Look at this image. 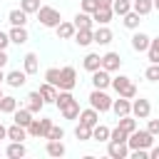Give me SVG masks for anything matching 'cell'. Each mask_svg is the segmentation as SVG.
Wrapping results in <instances>:
<instances>
[{"label":"cell","instance_id":"obj_1","mask_svg":"<svg viewBox=\"0 0 159 159\" xmlns=\"http://www.w3.org/2000/svg\"><path fill=\"white\" fill-rule=\"evenodd\" d=\"M119 97H127V99H134L137 97V84L132 82V77L127 75H119V77H112V84H109Z\"/></svg>","mask_w":159,"mask_h":159},{"label":"cell","instance_id":"obj_2","mask_svg":"<svg viewBox=\"0 0 159 159\" xmlns=\"http://www.w3.org/2000/svg\"><path fill=\"white\" fill-rule=\"evenodd\" d=\"M152 144H154V134L147 132V129H139V127L127 137V147L129 149H149Z\"/></svg>","mask_w":159,"mask_h":159},{"label":"cell","instance_id":"obj_3","mask_svg":"<svg viewBox=\"0 0 159 159\" xmlns=\"http://www.w3.org/2000/svg\"><path fill=\"white\" fill-rule=\"evenodd\" d=\"M35 15H37V20H40V25H42V27H57V25L62 22L60 10H57V7H52V5H40V10H37Z\"/></svg>","mask_w":159,"mask_h":159},{"label":"cell","instance_id":"obj_4","mask_svg":"<svg viewBox=\"0 0 159 159\" xmlns=\"http://www.w3.org/2000/svg\"><path fill=\"white\" fill-rule=\"evenodd\" d=\"M52 119L50 117H40V119H32L30 124H27V134L30 137H35V139H45L47 137V132L52 129Z\"/></svg>","mask_w":159,"mask_h":159},{"label":"cell","instance_id":"obj_5","mask_svg":"<svg viewBox=\"0 0 159 159\" xmlns=\"http://www.w3.org/2000/svg\"><path fill=\"white\" fill-rule=\"evenodd\" d=\"M89 107H94L99 114H102V112H109V109H112V97H109L104 89H92V92H89Z\"/></svg>","mask_w":159,"mask_h":159},{"label":"cell","instance_id":"obj_6","mask_svg":"<svg viewBox=\"0 0 159 159\" xmlns=\"http://www.w3.org/2000/svg\"><path fill=\"white\" fill-rule=\"evenodd\" d=\"M77 87V70L72 65L67 67H60V82H57V89H75Z\"/></svg>","mask_w":159,"mask_h":159},{"label":"cell","instance_id":"obj_7","mask_svg":"<svg viewBox=\"0 0 159 159\" xmlns=\"http://www.w3.org/2000/svg\"><path fill=\"white\" fill-rule=\"evenodd\" d=\"M132 114L137 117V119H147L149 114H152V104H149V99H144V97H134L132 99Z\"/></svg>","mask_w":159,"mask_h":159},{"label":"cell","instance_id":"obj_8","mask_svg":"<svg viewBox=\"0 0 159 159\" xmlns=\"http://www.w3.org/2000/svg\"><path fill=\"white\" fill-rule=\"evenodd\" d=\"M112 84V72H107V70H94L92 72V87L94 89H107Z\"/></svg>","mask_w":159,"mask_h":159},{"label":"cell","instance_id":"obj_9","mask_svg":"<svg viewBox=\"0 0 159 159\" xmlns=\"http://www.w3.org/2000/svg\"><path fill=\"white\" fill-rule=\"evenodd\" d=\"M107 157H112V159H127V157H129L127 142H112V139H109V144H107Z\"/></svg>","mask_w":159,"mask_h":159},{"label":"cell","instance_id":"obj_10","mask_svg":"<svg viewBox=\"0 0 159 159\" xmlns=\"http://www.w3.org/2000/svg\"><path fill=\"white\" fill-rule=\"evenodd\" d=\"M119 67H122V55H119V52H107V55H102V70L117 72Z\"/></svg>","mask_w":159,"mask_h":159},{"label":"cell","instance_id":"obj_11","mask_svg":"<svg viewBox=\"0 0 159 159\" xmlns=\"http://www.w3.org/2000/svg\"><path fill=\"white\" fill-rule=\"evenodd\" d=\"M25 99H27V102H25V107H27L32 114H40V112H42V107H45V99H42V94H40L37 89H35V92H30Z\"/></svg>","mask_w":159,"mask_h":159},{"label":"cell","instance_id":"obj_12","mask_svg":"<svg viewBox=\"0 0 159 159\" xmlns=\"http://www.w3.org/2000/svg\"><path fill=\"white\" fill-rule=\"evenodd\" d=\"M77 119H80V124H84V127L92 129V127L99 122V112H97L94 107H89V109H80V117H77Z\"/></svg>","mask_w":159,"mask_h":159},{"label":"cell","instance_id":"obj_13","mask_svg":"<svg viewBox=\"0 0 159 159\" xmlns=\"http://www.w3.org/2000/svg\"><path fill=\"white\" fill-rule=\"evenodd\" d=\"M45 152H47L50 157L60 159V157H65V154H67V147H65V142H62V139H47V147H45Z\"/></svg>","mask_w":159,"mask_h":159},{"label":"cell","instance_id":"obj_14","mask_svg":"<svg viewBox=\"0 0 159 159\" xmlns=\"http://www.w3.org/2000/svg\"><path fill=\"white\" fill-rule=\"evenodd\" d=\"M7 35H10V42H12V45H25V42L30 40L27 27H20V25H12V30H10Z\"/></svg>","mask_w":159,"mask_h":159},{"label":"cell","instance_id":"obj_15","mask_svg":"<svg viewBox=\"0 0 159 159\" xmlns=\"http://www.w3.org/2000/svg\"><path fill=\"white\" fill-rule=\"evenodd\" d=\"M149 42H152V37H149L147 32H134V35H132V50H134V52H147Z\"/></svg>","mask_w":159,"mask_h":159},{"label":"cell","instance_id":"obj_16","mask_svg":"<svg viewBox=\"0 0 159 159\" xmlns=\"http://www.w3.org/2000/svg\"><path fill=\"white\" fill-rule=\"evenodd\" d=\"M112 112L117 117H124V114H132V99L127 97H119V99H112Z\"/></svg>","mask_w":159,"mask_h":159},{"label":"cell","instance_id":"obj_17","mask_svg":"<svg viewBox=\"0 0 159 159\" xmlns=\"http://www.w3.org/2000/svg\"><path fill=\"white\" fill-rule=\"evenodd\" d=\"M92 37H94V42H97V45H109L114 35H112V30H109L107 25H99L97 30H92Z\"/></svg>","mask_w":159,"mask_h":159},{"label":"cell","instance_id":"obj_18","mask_svg":"<svg viewBox=\"0 0 159 159\" xmlns=\"http://www.w3.org/2000/svg\"><path fill=\"white\" fill-rule=\"evenodd\" d=\"M5 82H7L10 87H22V84L27 82V72H25V70H12V72L5 75Z\"/></svg>","mask_w":159,"mask_h":159},{"label":"cell","instance_id":"obj_19","mask_svg":"<svg viewBox=\"0 0 159 159\" xmlns=\"http://www.w3.org/2000/svg\"><path fill=\"white\" fill-rule=\"evenodd\" d=\"M37 92L42 94V99H45V104H55V99H57V92H60V89H57L55 84H50V82H42Z\"/></svg>","mask_w":159,"mask_h":159},{"label":"cell","instance_id":"obj_20","mask_svg":"<svg viewBox=\"0 0 159 159\" xmlns=\"http://www.w3.org/2000/svg\"><path fill=\"white\" fill-rule=\"evenodd\" d=\"M112 17H114L112 7H97V10L92 12V20H94L97 25H109V22H112Z\"/></svg>","mask_w":159,"mask_h":159},{"label":"cell","instance_id":"obj_21","mask_svg":"<svg viewBox=\"0 0 159 159\" xmlns=\"http://www.w3.org/2000/svg\"><path fill=\"white\" fill-rule=\"evenodd\" d=\"M7 22H10V25H20V27H25V25H27V12H25L22 7H12V10L7 12Z\"/></svg>","mask_w":159,"mask_h":159},{"label":"cell","instance_id":"obj_22","mask_svg":"<svg viewBox=\"0 0 159 159\" xmlns=\"http://www.w3.org/2000/svg\"><path fill=\"white\" fill-rule=\"evenodd\" d=\"M72 25L77 27V30H92V25H94V20H92V15L89 12H77L75 15V20H72Z\"/></svg>","mask_w":159,"mask_h":159},{"label":"cell","instance_id":"obj_23","mask_svg":"<svg viewBox=\"0 0 159 159\" xmlns=\"http://www.w3.org/2000/svg\"><path fill=\"white\" fill-rule=\"evenodd\" d=\"M82 67H84L87 72L99 70V67H102V55H97V52H87V55H84V60H82Z\"/></svg>","mask_w":159,"mask_h":159},{"label":"cell","instance_id":"obj_24","mask_svg":"<svg viewBox=\"0 0 159 159\" xmlns=\"http://www.w3.org/2000/svg\"><path fill=\"white\" fill-rule=\"evenodd\" d=\"M12 122H15V124H20V127H25V129H27V124H30V122H32V112H30V109H27V107H22V109H20V107H17V109H15V112H12Z\"/></svg>","mask_w":159,"mask_h":159},{"label":"cell","instance_id":"obj_25","mask_svg":"<svg viewBox=\"0 0 159 159\" xmlns=\"http://www.w3.org/2000/svg\"><path fill=\"white\" fill-rule=\"evenodd\" d=\"M5 154H7L10 159H22V157L27 154V147H25V142H10L7 149H5Z\"/></svg>","mask_w":159,"mask_h":159},{"label":"cell","instance_id":"obj_26","mask_svg":"<svg viewBox=\"0 0 159 159\" xmlns=\"http://www.w3.org/2000/svg\"><path fill=\"white\" fill-rule=\"evenodd\" d=\"M22 70H25L27 75H35V72L40 70V60H37L35 52H27V55L22 57Z\"/></svg>","mask_w":159,"mask_h":159},{"label":"cell","instance_id":"obj_27","mask_svg":"<svg viewBox=\"0 0 159 159\" xmlns=\"http://www.w3.org/2000/svg\"><path fill=\"white\" fill-rule=\"evenodd\" d=\"M55 30H57V37H60V40H72V37H75V30H77V27H75L72 22L62 20V22H60V25H57Z\"/></svg>","mask_w":159,"mask_h":159},{"label":"cell","instance_id":"obj_28","mask_svg":"<svg viewBox=\"0 0 159 159\" xmlns=\"http://www.w3.org/2000/svg\"><path fill=\"white\" fill-rule=\"evenodd\" d=\"M7 139L10 142H25L27 139V129L12 122V127H7Z\"/></svg>","mask_w":159,"mask_h":159},{"label":"cell","instance_id":"obj_29","mask_svg":"<svg viewBox=\"0 0 159 159\" xmlns=\"http://www.w3.org/2000/svg\"><path fill=\"white\" fill-rule=\"evenodd\" d=\"M117 119H119V122H117V127H119V129H124L127 134H132V132L137 129V117H134V114H124V117H117Z\"/></svg>","mask_w":159,"mask_h":159},{"label":"cell","instance_id":"obj_30","mask_svg":"<svg viewBox=\"0 0 159 159\" xmlns=\"http://www.w3.org/2000/svg\"><path fill=\"white\" fill-rule=\"evenodd\" d=\"M15 109H17V99L10 94H2L0 97V114H12Z\"/></svg>","mask_w":159,"mask_h":159},{"label":"cell","instance_id":"obj_31","mask_svg":"<svg viewBox=\"0 0 159 159\" xmlns=\"http://www.w3.org/2000/svg\"><path fill=\"white\" fill-rule=\"evenodd\" d=\"M122 22H124V27H127V30H137V27H139V22H142V15H139V12H134V10H129L127 15H122Z\"/></svg>","mask_w":159,"mask_h":159},{"label":"cell","instance_id":"obj_32","mask_svg":"<svg viewBox=\"0 0 159 159\" xmlns=\"http://www.w3.org/2000/svg\"><path fill=\"white\" fill-rule=\"evenodd\" d=\"M80 47H87V45H92L94 42V37H92V30H75V37H72Z\"/></svg>","mask_w":159,"mask_h":159},{"label":"cell","instance_id":"obj_33","mask_svg":"<svg viewBox=\"0 0 159 159\" xmlns=\"http://www.w3.org/2000/svg\"><path fill=\"white\" fill-rule=\"evenodd\" d=\"M60 114H62L65 119H77V117H80V102H77V99H72L67 107H62V109H60Z\"/></svg>","mask_w":159,"mask_h":159},{"label":"cell","instance_id":"obj_34","mask_svg":"<svg viewBox=\"0 0 159 159\" xmlns=\"http://www.w3.org/2000/svg\"><path fill=\"white\" fill-rule=\"evenodd\" d=\"M92 139L94 142H109V127H104V124H94L92 127Z\"/></svg>","mask_w":159,"mask_h":159},{"label":"cell","instance_id":"obj_35","mask_svg":"<svg viewBox=\"0 0 159 159\" xmlns=\"http://www.w3.org/2000/svg\"><path fill=\"white\" fill-rule=\"evenodd\" d=\"M132 10L144 17V15H149L154 10V5H152V0H132Z\"/></svg>","mask_w":159,"mask_h":159},{"label":"cell","instance_id":"obj_36","mask_svg":"<svg viewBox=\"0 0 159 159\" xmlns=\"http://www.w3.org/2000/svg\"><path fill=\"white\" fill-rule=\"evenodd\" d=\"M129 10H132V0H112V12H114V15L122 17V15H127Z\"/></svg>","mask_w":159,"mask_h":159},{"label":"cell","instance_id":"obj_37","mask_svg":"<svg viewBox=\"0 0 159 159\" xmlns=\"http://www.w3.org/2000/svg\"><path fill=\"white\" fill-rule=\"evenodd\" d=\"M147 57H149V62L159 65V37H154V40L149 42V47H147Z\"/></svg>","mask_w":159,"mask_h":159},{"label":"cell","instance_id":"obj_38","mask_svg":"<svg viewBox=\"0 0 159 159\" xmlns=\"http://www.w3.org/2000/svg\"><path fill=\"white\" fill-rule=\"evenodd\" d=\"M40 5H42L40 0H20V7H22L27 15H35V12L40 10Z\"/></svg>","mask_w":159,"mask_h":159},{"label":"cell","instance_id":"obj_39","mask_svg":"<svg viewBox=\"0 0 159 159\" xmlns=\"http://www.w3.org/2000/svg\"><path fill=\"white\" fill-rule=\"evenodd\" d=\"M75 137H77L80 142H87V139H92V129L84 127V124H77V127H75Z\"/></svg>","mask_w":159,"mask_h":159},{"label":"cell","instance_id":"obj_40","mask_svg":"<svg viewBox=\"0 0 159 159\" xmlns=\"http://www.w3.org/2000/svg\"><path fill=\"white\" fill-rule=\"evenodd\" d=\"M45 82H50V84L57 87V82H60V70H57V67H47V70H45Z\"/></svg>","mask_w":159,"mask_h":159},{"label":"cell","instance_id":"obj_41","mask_svg":"<svg viewBox=\"0 0 159 159\" xmlns=\"http://www.w3.org/2000/svg\"><path fill=\"white\" fill-rule=\"evenodd\" d=\"M127 137H129V134H127L124 129H119V127L109 129V139H112V142H127Z\"/></svg>","mask_w":159,"mask_h":159},{"label":"cell","instance_id":"obj_42","mask_svg":"<svg viewBox=\"0 0 159 159\" xmlns=\"http://www.w3.org/2000/svg\"><path fill=\"white\" fill-rule=\"evenodd\" d=\"M144 77H147L149 82H159V65H154V62H152V65L147 67V72H144Z\"/></svg>","mask_w":159,"mask_h":159},{"label":"cell","instance_id":"obj_43","mask_svg":"<svg viewBox=\"0 0 159 159\" xmlns=\"http://www.w3.org/2000/svg\"><path fill=\"white\" fill-rule=\"evenodd\" d=\"M45 139H65V129L62 127H57V124H52V129L47 132V137Z\"/></svg>","mask_w":159,"mask_h":159},{"label":"cell","instance_id":"obj_44","mask_svg":"<svg viewBox=\"0 0 159 159\" xmlns=\"http://www.w3.org/2000/svg\"><path fill=\"white\" fill-rule=\"evenodd\" d=\"M80 7H82V12H89V15H92V12L97 10V0H82Z\"/></svg>","mask_w":159,"mask_h":159},{"label":"cell","instance_id":"obj_45","mask_svg":"<svg viewBox=\"0 0 159 159\" xmlns=\"http://www.w3.org/2000/svg\"><path fill=\"white\" fill-rule=\"evenodd\" d=\"M132 159H149V149H129Z\"/></svg>","mask_w":159,"mask_h":159},{"label":"cell","instance_id":"obj_46","mask_svg":"<svg viewBox=\"0 0 159 159\" xmlns=\"http://www.w3.org/2000/svg\"><path fill=\"white\" fill-rule=\"evenodd\" d=\"M147 132H152V134L157 137V134H159V119H149V122H147Z\"/></svg>","mask_w":159,"mask_h":159},{"label":"cell","instance_id":"obj_47","mask_svg":"<svg viewBox=\"0 0 159 159\" xmlns=\"http://www.w3.org/2000/svg\"><path fill=\"white\" fill-rule=\"evenodd\" d=\"M7 45H10V35H7V32H2V30H0V50H5V47H7Z\"/></svg>","mask_w":159,"mask_h":159},{"label":"cell","instance_id":"obj_48","mask_svg":"<svg viewBox=\"0 0 159 159\" xmlns=\"http://www.w3.org/2000/svg\"><path fill=\"white\" fill-rule=\"evenodd\" d=\"M149 159H159V147H149Z\"/></svg>","mask_w":159,"mask_h":159},{"label":"cell","instance_id":"obj_49","mask_svg":"<svg viewBox=\"0 0 159 159\" xmlns=\"http://www.w3.org/2000/svg\"><path fill=\"white\" fill-rule=\"evenodd\" d=\"M7 60H10V57H7V52H5V50H0V67H5V65H7Z\"/></svg>","mask_w":159,"mask_h":159},{"label":"cell","instance_id":"obj_50","mask_svg":"<svg viewBox=\"0 0 159 159\" xmlns=\"http://www.w3.org/2000/svg\"><path fill=\"white\" fill-rule=\"evenodd\" d=\"M97 7H112V0H97Z\"/></svg>","mask_w":159,"mask_h":159},{"label":"cell","instance_id":"obj_51","mask_svg":"<svg viewBox=\"0 0 159 159\" xmlns=\"http://www.w3.org/2000/svg\"><path fill=\"white\" fill-rule=\"evenodd\" d=\"M0 139H7V127L0 122Z\"/></svg>","mask_w":159,"mask_h":159},{"label":"cell","instance_id":"obj_52","mask_svg":"<svg viewBox=\"0 0 159 159\" xmlns=\"http://www.w3.org/2000/svg\"><path fill=\"white\" fill-rule=\"evenodd\" d=\"M5 82V72H2V67H0V84Z\"/></svg>","mask_w":159,"mask_h":159},{"label":"cell","instance_id":"obj_53","mask_svg":"<svg viewBox=\"0 0 159 159\" xmlns=\"http://www.w3.org/2000/svg\"><path fill=\"white\" fill-rule=\"evenodd\" d=\"M152 5H154V10H159V0H152Z\"/></svg>","mask_w":159,"mask_h":159},{"label":"cell","instance_id":"obj_54","mask_svg":"<svg viewBox=\"0 0 159 159\" xmlns=\"http://www.w3.org/2000/svg\"><path fill=\"white\" fill-rule=\"evenodd\" d=\"M0 97H2V89H0Z\"/></svg>","mask_w":159,"mask_h":159}]
</instances>
